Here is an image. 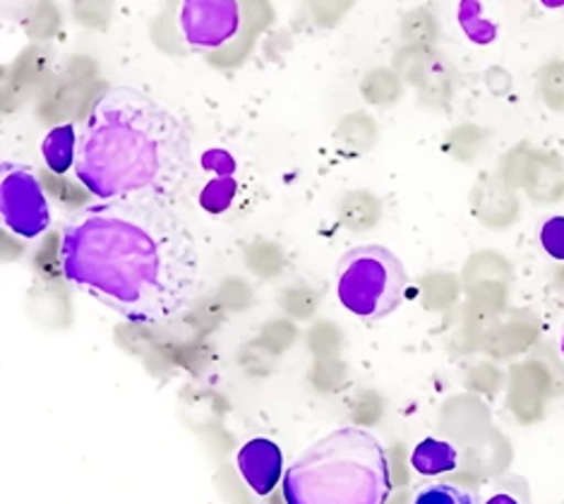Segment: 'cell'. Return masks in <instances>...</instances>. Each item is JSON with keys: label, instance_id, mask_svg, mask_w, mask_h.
Returning a JSON list of instances; mask_svg holds the SVG:
<instances>
[{"label": "cell", "instance_id": "obj_1", "mask_svg": "<svg viewBox=\"0 0 564 504\" xmlns=\"http://www.w3.org/2000/svg\"><path fill=\"white\" fill-rule=\"evenodd\" d=\"M61 272L123 320L164 325L191 308L199 286V252L171 205L111 200L68 221Z\"/></svg>", "mask_w": 564, "mask_h": 504}, {"label": "cell", "instance_id": "obj_2", "mask_svg": "<svg viewBox=\"0 0 564 504\" xmlns=\"http://www.w3.org/2000/svg\"><path fill=\"white\" fill-rule=\"evenodd\" d=\"M193 174V138L178 116L135 87L104 91L79 132L75 176L99 202L171 205Z\"/></svg>", "mask_w": 564, "mask_h": 504}, {"label": "cell", "instance_id": "obj_3", "mask_svg": "<svg viewBox=\"0 0 564 504\" xmlns=\"http://www.w3.org/2000/svg\"><path fill=\"white\" fill-rule=\"evenodd\" d=\"M392 493L382 442L366 428L332 430L284 475L289 504H387Z\"/></svg>", "mask_w": 564, "mask_h": 504}, {"label": "cell", "instance_id": "obj_4", "mask_svg": "<svg viewBox=\"0 0 564 504\" xmlns=\"http://www.w3.org/2000/svg\"><path fill=\"white\" fill-rule=\"evenodd\" d=\"M409 274L392 250L360 245L337 264V298L358 320L375 322L392 315L406 298Z\"/></svg>", "mask_w": 564, "mask_h": 504}, {"label": "cell", "instance_id": "obj_5", "mask_svg": "<svg viewBox=\"0 0 564 504\" xmlns=\"http://www.w3.org/2000/svg\"><path fill=\"white\" fill-rule=\"evenodd\" d=\"M0 217L6 229L24 241L44 235L51 227V209L46 193L32 168L6 164L0 180Z\"/></svg>", "mask_w": 564, "mask_h": 504}, {"label": "cell", "instance_id": "obj_6", "mask_svg": "<svg viewBox=\"0 0 564 504\" xmlns=\"http://www.w3.org/2000/svg\"><path fill=\"white\" fill-rule=\"evenodd\" d=\"M178 24L191 46L221 48L240 30V6L238 0H183Z\"/></svg>", "mask_w": 564, "mask_h": 504}, {"label": "cell", "instance_id": "obj_7", "mask_svg": "<svg viewBox=\"0 0 564 504\" xmlns=\"http://www.w3.org/2000/svg\"><path fill=\"white\" fill-rule=\"evenodd\" d=\"M238 469L254 493L270 495L281 479V471H284V457L272 440L258 437V440L240 447Z\"/></svg>", "mask_w": 564, "mask_h": 504}, {"label": "cell", "instance_id": "obj_8", "mask_svg": "<svg viewBox=\"0 0 564 504\" xmlns=\"http://www.w3.org/2000/svg\"><path fill=\"white\" fill-rule=\"evenodd\" d=\"M77 142H79V135H77L73 125L53 128L48 135L44 138L42 156H44V162L53 171V174L63 176V174H68L70 168H75Z\"/></svg>", "mask_w": 564, "mask_h": 504}, {"label": "cell", "instance_id": "obj_9", "mask_svg": "<svg viewBox=\"0 0 564 504\" xmlns=\"http://www.w3.org/2000/svg\"><path fill=\"white\" fill-rule=\"evenodd\" d=\"M456 461H459L456 449L445 440H433V437L423 440L411 454V467L423 475L449 473L456 469Z\"/></svg>", "mask_w": 564, "mask_h": 504}, {"label": "cell", "instance_id": "obj_10", "mask_svg": "<svg viewBox=\"0 0 564 504\" xmlns=\"http://www.w3.org/2000/svg\"><path fill=\"white\" fill-rule=\"evenodd\" d=\"M459 22L464 26V32L478 44H490L497 34L495 24H490L486 18H482L480 0H462Z\"/></svg>", "mask_w": 564, "mask_h": 504}, {"label": "cell", "instance_id": "obj_11", "mask_svg": "<svg viewBox=\"0 0 564 504\" xmlns=\"http://www.w3.org/2000/svg\"><path fill=\"white\" fill-rule=\"evenodd\" d=\"M413 504H474V497L466 493L464 487H456L449 483H435L425 485L413 497Z\"/></svg>", "mask_w": 564, "mask_h": 504}, {"label": "cell", "instance_id": "obj_12", "mask_svg": "<svg viewBox=\"0 0 564 504\" xmlns=\"http://www.w3.org/2000/svg\"><path fill=\"white\" fill-rule=\"evenodd\" d=\"M234 193H236V183H234V176H219L217 180H212L203 197H199V202H203V207L207 211H212V215H219V211H224L228 205H231L234 200Z\"/></svg>", "mask_w": 564, "mask_h": 504}, {"label": "cell", "instance_id": "obj_13", "mask_svg": "<svg viewBox=\"0 0 564 504\" xmlns=\"http://www.w3.org/2000/svg\"><path fill=\"white\" fill-rule=\"evenodd\" d=\"M541 245L550 258L564 262V217H550L541 227Z\"/></svg>", "mask_w": 564, "mask_h": 504}, {"label": "cell", "instance_id": "obj_14", "mask_svg": "<svg viewBox=\"0 0 564 504\" xmlns=\"http://www.w3.org/2000/svg\"><path fill=\"white\" fill-rule=\"evenodd\" d=\"M486 504H519L512 495H507V493H500V495H495V497H490Z\"/></svg>", "mask_w": 564, "mask_h": 504}, {"label": "cell", "instance_id": "obj_15", "mask_svg": "<svg viewBox=\"0 0 564 504\" xmlns=\"http://www.w3.org/2000/svg\"><path fill=\"white\" fill-rule=\"evenodd\" d=\"M545 8H564V0H541Z\"/></svg>", "mask_w": 564, "mask_h": 504}, {"label": "cell", "instance_id": "obj_16", "mask_svg": "<svg viewBox=\"0 0 564 504\" xmlns=\"http://www.w3.org/2000/svg\"><path fill=\"white\" fill-rule=\"evenodd\" d=\"M560 349H562V355H564V329H562V337H560Z\"/></svg>", "mask_w": 564, "mask_h": 504}]
</instances>
